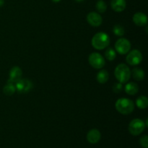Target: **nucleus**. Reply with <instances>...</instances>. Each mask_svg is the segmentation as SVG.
<instances>
[{
  "mask_svg": "<svg viewBox=\"0 0 148 148\" xmlns=\"http://www.w3.org/2000/svg\"><path fill=\"white\" fill-rule=\"evenodd\" d=\"M88 62H89L90 65L92 66L94 69H101L105 66L106 61L103 56L99 53H96L94 52L90 54L89 57H88Z\"/></svg>",
  "mask_w": 148,
  "mask_h": 148,
  "instance_id": "obj_5",
  "label": "nucleus"
},
{
  "mask_svg": "<svg viewBox=\"0 0 148 148\" xmlns=\"http://www.w3.org/2000/svg\"><path fill=\"white\" fill-rule=\"evenodd\" d=\"M51 1H53V2H54V3H58V2H59L61 0H51Z\"/></svg>",
  "mask_w": 148,
  "mask_h": 148,
  "instance_id": "obj_25",
  "label": "nucleus"
},
{
  "mask_svg": "<svg viewBox=\"0 0 148 148\" xmlns=\"http://www.w3.org/2000/svg\"><path fill=\"white\" fill-rule=\"evenodd\" d=\"M131 75H132V77L137 81H142L145 78L144 70L138 67L134 68L132 71Z\"/></svg>",
  "mask_w": 148,
  "mask_h": 148,
  "instance_id": "obj_16",
  "label": "nucleus"
},
{
  "mask_svg": "<svg viewBox=\"0 0 148 148\" xmlns=\"http://www.w3.org/2000/svg\"><path fill=\"white\" fill-rule=\"evenodd\" d=\"M111 8L116 12H121L124 11L127 7L126 0H111Z\"/></svg>",
  "mask_w": 148,
  "mask_h": 148,
  "instance_id": "obj_13",
  "label": "nucleus"
},
{
  "mask_svg": "<svg viewBox=\"0 0 148 148\" xmlns=\"http://www.w3.org/2000/svg\"><path fill=\"white\" fill-rule=\"evenodd\" d=\"M75 1H76L77 2H81V1H82L83 0H75Z\"/></svg>",
  "mask_w": 148,
  "mask_h": 148,
  "instance_id": "obj_26",
  "label": "nucleus"
},
{
  "mask_svg": "<svg viewBox=\"0 0 148 148\" xmlns=\"http://www.w3.org/2000/svg\"><path fill=\"white\" fill-rule=\"evenodd\" d=\"M136 105L140 109H145L148 106V98L145 95H141L136 100Z\"/></svg>",
  "mask_w": 148,
  "mask_h": 148,
  "instance_id": "obj_17",
  "label": "nucleus"
},
{
  "mask_svg": "<svg viewBox=\"0 0 148 148\" xmlns=\"http://www.w3.org/2000/svg\"><path fill=\"white\" fill-rule=\"evenodd\" d=\"M4 4V0H0V7H1Z\"/></svg>",
  "mask_w": 148,
  "mask_h": 148,
  "instance_id": "obj_24",
  "label": "nucleus"
},
{
  "mask_svg": "<svg viewBox=\"0 0 148 148\" xmlns=\"http://www.w3.org/2000/svg\"><path fill=\"white\" fill-rule=\"evenodd\" d=\"M124 90L126 93L130 95H136L139 91L138 85L134 82H129L124 87Z\"/></svg>",
  "mask_w": 148,
  "mask_h": 148,
  "instance_id": "obj_14",
  "label": "nucleus"
},
{
  "mask_svg": "<svg viewBox=\"0 0 148 148\" xmlns=\"http://www.w3.org/2000/svg\"><path fill=\"white\" fill-rule=\"evenodd\" d=\"M113 32H114V34L117 36H123L125 33V30H124V27L121 25H116L113 28Z\"/></svg>",
  "mask_w": 148,
  "mask_h": 148,
  "instance_id": "obj_21",
  "label": "nucleus"
},
{
  "mask_svg": "<svg viewBox=\"0 0 148 148\" xmlns=\"http://www.w3.org/2000/svg\"><path fill=\"white\" fill-rule=\"evenodd\" d=\"M87 21L92 27H98L103 23V18L98 13L91 12L87 15Z\"/></svg>",
  "mask_w": 148,
  "mask_h": 148,
  "instance_id": "obj_9",
  "label": "nucleus"
},
{
  "mask_svg": "<svg viewBox=\"0 0 148 148\" xmlns=\"http://www.w3.org/2000/svg\"><path fill=\"white\" fill-rule=\"evenodd\" d=\"M22 75H23V71L20 69L19 66H14L10 69V73H9V78L7 82H10V83L15 84L16 82L18 80H20L22 77Z\"/></svg>",
  "mask_w": 148,
  "mask_h": 148,
  "instance_id": "obj_10",
  "label": "nucleus"
},
{
  "mask_svg": "<svg viewBox=\"0 0 148 148\" xmlns=\"http://www.w3.org/2000/svg\"><path fill=\"white\" fill-rule=\"evenodd\" d=\"M109 79V74L105 69L100 71L96 75V79L100 84H105Z\"/></svg>",
  "mask_w": 148,
  "mask_h": 148,
  "instance_id": "obj_15",
  "label": "nucleus"
},
{
  "mask_svg": "<svg viewBox=\"0 0 148 148\" xmlns=\"http://www.w3.org/2000/svg\"><path fill=\"white\" fill-rule=\"evenodd\" d=\"M101 138V134L97 129H92L90 130L87 134V140L90 144H96Z\"/></svg>",
  "mask_w": 148,
  "mask_h": 148,
  "instance_id": "obj_11",
  "label": "nucleus"
},
{
  "mask_svg": "<svg viewBox=\"0 0 148 148\" xmlns=\"http://www.w3.org/2000/svg\"><path fill=\"white\" fill-rule=\"evenodd\" d=\"M146 126L144 121L140 119H134L130 121L129 124V132L133 136L140 135L143 132Z\"/></svg>",
  "mask_w": 148,
  "mask_h": 148,
  "instance_id": "obj_4",
  "label": "nucleus"
},
{
  "mask_svg": "<svg viewBox=\"0 0 148 148\" xmlns=\"http://www.w3.org/2000/svg\"><path fill=\"white\" fill-rule=\"evenodd\" d=\"M15 91L16 90L14 84L10 83V82H7V85H4V87L3 88V92L7 96L12 95L15 92Z\"/></svg>",
  "mask_w": 148,
  "mask_h": 148,
  "instance_id": "obj_18",
  "label": "nucleus"
},
{
  "mask_svg": "<svg viewBox=\"0 0 148 148\" xmlns=\"http://www.w3.org/2000/svg\"><path fill=\"white\" fill-rule=\"evenodd\" d=\"M105 56L110 62L114 61L116 59V51L114 49H112V48H108L105 51Z\"/></svg>",
  "mask_w": 148,
  "mask_h": 148,
  "instance_id": "obj_19",
  "label": "nucleus"
},
{
  "mask_svg": "<svg viewBox=\"0 0 148 148\" xmlns=\"http://www.w3.org/2000/svg\"><path fill=\"white\" fill-rule=\"evenodd\" d=\"M15 90L19 93L28 92L33 88V85L31 81L27 79H20L15 83Z\"/></svg>",
  "mask_w": 148,
  "mask_h": 148,
  "instance_id": "obj_8",
  "label": "nucleus"
},
{
  "mask_svg": "<svg viewBox=\"0 0 148 148\" xmlns=\"http://www.w3.org/2000/svg\"><path fill=\"white\" fill-rule=\"evenodd\" d=\"M112 89L114 92H115V93H119V92H121L123 90L122 84L120 83V82L115 83L114 85V86H113Z\"/></svg>",
  "mask_w": 148,
  "mask_h": 148,
  "instance_id": "obj_22",
  "label": "nucleus"
},
{
  "mask_svg": "<svg viewBox=\"0 0 148 148\" xmlns=\"http://www.w3.org/2000/svg\"><path fill=\"white\" fill-rule=\"evenodd\" d=\"M95 8L98 12L104 13L107 10V5L105 1L103 0H99L97 1L96 4H95Z\"/></svg>",
  "mask_w": 148,
  "mask_h": 148,
  "instance_id": "obj_20",
  "label": "nucleus"
},
{
  "mask_svg": "<svg viewBox=\"0 0 148 148\" xmlns=\"http://www.w3.org/2000/svg\"><path fill=\"white\" fill-rule=\"evenodd\" d=\"M116 111L123 115H128L133 112L134 110V103L129 98H119L115 103Z\"/></svg>",
  "mask_w": 148,
  "mask_h": 148,
  "instance_id": "obj_2",
  "label": "nucleus"
},
{
  "mask_svg": "<svg viewBox=\"0 0 148 148\" xmlns=\"http://www.w3.org/2000/svg\"><path fill=\"white\" fill-rule=\"evenodd\" d=\"M133 22L136 25L143 27L147 24V17L145 13L137 12L133 16Z\"/></svg>",
  "mask_w": 148,
  "mask_h": 148,
  "instance_id": "obj_12",
  "label": "nucleus"
},
{
  "mask_svg": "<svg viewBox=\"0 0 148 148\" xmlns=\"http://www.w3.org/2000/svg\"><path fill=\"white\" fill-rule=\"evenodd\" d=\"M114 75L119 82L125 84L130 80L131 77V70L125 64H119L115 68Z\"/></svg>",
  "mask_w": 148,
  "mask_h": 148,
  "instance_id": "obj_3",
  "label": "nucleus"
},
{
  "mask_svg": "<svg viewBox=\"0 0 148 148\" xmlns=\"http://www.w3.org/2000/svg\"><path fill=\"white\" fill-rule=\"evenodd\" d=\"M110 43V38L108 34L104 32H99L95 34L91 40L92 47L97 50H103L108 46Z\"/></svg>",
  "mask_w": 148,
  "mask_h": 148,
  "instance_id": "obj_1",
  "label": "nucleus"
},
{
  "mask_svg": "<svg viewBox=\"0 0 148 148\" xmlns=\"http://www.w3.org/2000/svg\"><path fill=\"white\" fill-rule=\"evenodd\" d=\"M140 143L143 148H148V137L147 135H144L140 138Z\"/></svg>",
  "mask_w": 148,
  "mask_h": 148,
  "instance_id": "obj_23",
  "label": "nucleus"
},
{
  "mask_svg": "<svg viewBox=\"0 0 148 148\" xmlns=\"http://www.w3.org/2000/svg\"><path fill=\"white\" fill-rule=\"evenodd\" d=\"M131 47L132 45L130 40L127 38H121L117 40L115 43V50L119 54L121 55L127 54L130 51Z\"/></svg>",
  "mask_w": 148,
  "mask_h": 148,
  "instance_id": "obj_7",
  "label": "nucleus"
},
{
  "mask_svg": "<svg viewBox=\"0 0 148 148\" xmlns=\"http://www.w3.org/2000/svg\"><path fill=\"white\" fill-rule=\"evenodd\" d=\"M127 57H126V62L131 66H137L140 64L143 61V54L141 52L137 49L128 52Z\"/></svg>",
  "mask_w": 148,
  "mask_h": 148,
  "instance_id": "obj_6",
  "label": "nucleus"
}]
</instances>
